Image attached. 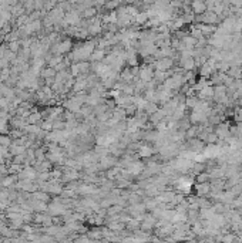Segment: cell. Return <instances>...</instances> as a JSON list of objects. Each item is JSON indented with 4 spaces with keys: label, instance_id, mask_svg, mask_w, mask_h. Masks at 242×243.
<instances>
[{
    "label": "cell",
    "instance_id": "1",
    "mask_svg": "<svg viewBox=\"0 0 242 243\" xmlns=\"http://www.w3.org/2000/svg\"><path fill=\"white\" fill-rule=\"evenodd\" d=\"M194 9H195V12H197V13H201V12H204L205 6H204V3H202V2L197 0V2L194 3Z\"/></svg>",
    "mask_w": 242,
    "mask_h": 243
}]
</instances>
